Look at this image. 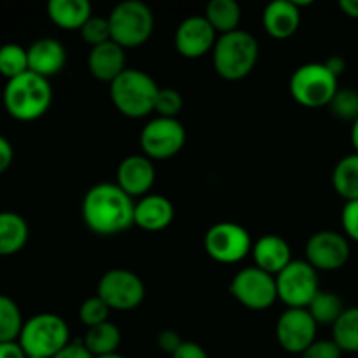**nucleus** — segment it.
Segmentation results:
<instances>
[{
  "mask_svg": "<svg viewBox=\"0 0 358 358\" xmlns=\"http://www.w3.org/2000/svg\"><path fill=\"white\" fill-rule=\"evenodd\" d=\"M80 213L87 229L100 236H114L135 226V201L110 182H100L86 192Z\"/></svg>",
  "mask_w": 358,
  "mask_h": 358,
  "instance_id": "obj_1",
  "label": "nucleus"
},
{
  "mask_svg": "<svg viewBox=\"0 0 358 358\" xmlns=\"http://www.w3.org/2000/svg\"><path fill=\"white\" fill-rule=\"evenodd\" d=\"M2 100L6 112L13 119L21 122L37 121L51 107L52 87L49 79L28 70L23 76L7 80Z\"/></svg>",
  "mask_w": 358,
  "mask_h": 358,
  "instance_id": "obj_2",
  "label": "nucleus"
},
{
  "mask_svg": "<svg viewBox=\"0 0 358 358\" xmlns=\"http://www.w3.org/2000/svg\"><path fill=\"white\" fill-rule=\"evenodd\" d=\"M213 69L226 80H241L255 69L259 59V42L245 30L217 37L212 51Z\"/></svg>",
  "mask_w": 358,
  "mask_h": 358,
  "instance_id": "obj_3",
  "label": "nucleus"
},
{
  "mask_svg": "<svg viewBox=\"0 0 358 358\" xmlns=\"http://www.w3.org/2000/svg\"><path fill=\"white\" fill-rule=\"evenodd\" d=\"M157 93L159 86L156 80L138 69H126L110 84L112 103L129 119H142L154 112Z\"/></svg>",
  "mask_w": 358,
  "mask_h": 358,
  "instance_id": "obj_4",
  "label": "nucleus"
},
{
  "mask_svg": "<svg viewBox=\"0 0 358 358\" xmlns=\"http://www.w3.org/2000/svg\"><path fill=\"white\" fill-rule=\"evenodd\" d=\"M17 343L27 357L52 358L70 343V329L58 315L38 313L24 322Z\"/></svg>",
  "mask_w": 358,
  "mask_h": 358,
  "instance_id": "obj_5",
  "label": "nucleus"
},
{
  "mask_svg": "<svg viewBox=\"0 0 358 358\" xmlns=\"http://www.w3.org/2000/svg\"><path fill=\"white\" fill-rule=\"evenodd\" d=\"M110 35L122 49H135L145 44L154 31V13L140 0L119 2L108 14Z\"/></svg>",
  "mask_w": 358,
  "mask_h": 358,
  "instance_id": "obj_6",
  "label": "nucleus"
},
{
  "mask_svg": "<svg viewBox=\"0 0 358 358\" xmlns=\"http://www.w3.org/2000/svg\"><path fill=\"white\" fill-rule=\"evenodd\" d=\"M338 80L339 77H336L325 63H304L290 76V94L303 107H329L339 91Z\"/></svg>",
  "mask_w": 358,
  "mask_h": 358,
  "instance_id": "obj_7",
  "label": "nucleus"
},
{
  "mask_svg": "<svg viewBox=\"0 0 358 358\" xmlns=\"http://www.w3.org/2000/svg\"><path fill=\"white\" fill-rule=\"evenodd\" d=\"M229 292L241 306L252 311H264L278 299L276 276L250 266L243 268L233 276Z\"/></svg>",
  "mask_w": 358,
  "mask_h": 358,
  "instance_id": "obj_8",
  "label": "nucleus"
},
{
  "mask_svg": "<svg viewBox=\"0 0 358 358\" xmlns=\"http://www.w3.org/2000/svg\"><path fill=\"white\" fill-rule=\"evenodd\" d=\"M185 128L178 119L154 117L140 131V147L150 161H164L177 156L185 145Z\"/></svg>",
  "mask_w": 358,
  "mask_h": 358,
  "instance_id": "obj_9",
  "label": "nucleus"
},
{
  "mask_svg": "<svg viewBox=\"0 0 358 358\" xmlns=\"http://www.w3.org/2000/svg\"><path fill=\"white\" fill-rule=\"evenodd\" d=\"M250 234L236 222H217L206 231L205 252L220 264H236L252 254Z\"/></svg>",
  "mask_w": 358,
  "mask_h": 358,
  "instance_id": "obj_10",
  "label": "nucleus"
},
{
  "mask_svg": "<svg viewBox=\"0 0 358 358\" xmlns=\"http://www.w3.org/2000/svg\"><path fill=\"white\" fill-rule=\"evenodd\" d=\"M278 299L289 308H308L320 292L318 271L308 261L294 259L280 275H276Z\"/></svg>",
  "mask_w": 358,
  "mask_h": 358,
  "instance_id": "obj_11",
  "label": "nucleus"
},
{
  "mask_svg": "<svg viewBox=\"0 0 358 358\" xmlns=\"http://www.w3.org/2000/svg\"><path fill=\"white\" fill-rule=\"evenodd\" d=\"M96 296L101 297L110 310L131 311L143 303L145 285L142 278L129 269L115 268L101 276Z\"/></svg>",
  "mask_w": 358,
  "mask_h": 358,
  "instance_id": "obj_12",
  "label": "nucleus"
},
{
  "mask_svg": "<svg viewBox=\"0 0 358 358\" xmlns=\"http://www.w3.org/2000/svg\"><path fill=\"white\" fill-rule=\"evenodd\" d=\"M317 329L306 308H287L276 324V339L285 352L301 355L317 341Z\"/></svg>",
  "mask_w": 358,
  "mask_h": 358,
  "instance_id": "obj_13",
  "label": "nucleus"
},
{
  "mask_svg": "<svg viewBox=\"0 0 358 358\" xmlns=\"http://www.w3.org/2000/svg\"><path fill=\"white\" fill-rule=\"evenodd\" d=\"M350 241L336 231H318L306 243V261L317 271H338L350 259Z\"/></svg>",
  "mask_w": 358,
  "mask_h": 358,
  "instance_id": "obj_14",
  "label": "nucleus"
},
{
  "mask_svg": "<svg viewBox=\"0 0 358 358\" xmlns=\"http://www.w3.org/2000/svg\"><path fill=\"white\" fill-rule=\"evenodd\" d=\"M217 37L219 35L205 16H189L175 30L173 44L180 56L187 59H198L206 52L213 51Z\"/></svg>",
  "mask_w": 358,
  "mask_h": 358,
  "instance_id": "obj_15",
  "label": "nucleus"
},
{
  "mask_svg": "<svg viewBox=\"0 0 358 358\" xmlns=\"http://www.w3.org/2000/svg\"><path fill=\"white\" fill-rule=\"evenodd\" d=\"M154 182H156L154 161L143 154H133L119 163L115 184L131 198H143L150 194Z\"/></svg>",
  "mask_w": 358,
  "mask_h": 358,
  "instance_id": "obj_16",
  "label": "nucleus"
},
{
  "mask_svg": "<svg viewBox=\"0 0 358 358\" xmlns=\"http://www.w3.org/2000/svg\"><path fill=\"white\" fill-rule=\"evenodd\" d=\"M28 70L37 76L49 79L58 76L66 65V49L59 41L52 37L37 38L27 49Z\"/></svg>",
  "mask_w": 358,
  "mask_h": 358,
  "instance_id": "obj_17",
  "label": "nucleus"
},
{
  "mask_svg": "<svg viewBox=\"0 0 358 358\" xmlns=\"http://www.w3.org/2000/svg\"><path fill=\"white\" fill-rule=\"evenodd\" d=\"M255 268L276 276L294 261L289 243L278 234H264L252 245Z\"/></svg>",
  "mask_w": 358,
  "mask_h": 358,
  "instance_id": "obj_18",
  "label": "nucleus"
},
{
  "mask_svg": "<svg viewBox=\"0 0 358 358\" xmlns=\"http://www.w3.org/2000/svg\"><path fill=\"white\" fill-rule=\"evenodd\" d=\"M87 70L96 80L112 84L126 70V49L114 41L91 48L87 55Z\"/></svg>",
  "mask_w": 358,
  "mask_h": 358,
  "instance_id": "obj_19",
  "label": "nucleus"
},
{
  "mask_svg": "<svg viewBox=\"0 0 358 358\" xmlns=\"http://www.w3.org/2000/svg\"><path fill=\"white\" fill-rule=\"evenodd\" d=\"M175 208L166 196L147 194L135 203V226L149 233H159L173 222Z\"/></svg>",
  "mask_w": 358,
  "mask_h": 358,
  "instance_id": "obj_20",
  "label": "nucleus"
},
{
  "mask_svg": "<svg viewBox=\"0 0 358 358\" xmlns=\"http://www.w3.org/2000/svg\"><path fill=\"white\" fill-rule=\"evenodd\" d=\"M262 24L269 37L285 41L292 37L301 24V9L292 0H275L262 10Z\"/></svg>",
  "mask_w": 358,
  "mask_h": 358,
  "instance_id": "obj_21",
  "label": "nucleus"
},
{
  "mask_svg": "<svg viewBox=\"0 0 358 358\" xmlns=\"http://www.w3.org/2000/svg\"><path fill=\"white\" fill-rule=\"evenodd\" d=\"M48 16L63 30H80L93 16V9L87 0H49Z\"/></svg>",
  "mask_w": 358,
  "mask_h": 358,
  "instance_id": "obj_22",
  "label": "nucleus"
},
{
  "mask_svg": "<svg viewBox=\"0 0 358 358\" xmlns=\"http://www.w3.org/2000/svg\"><path fill=\"white\" fill-rule=\"evenodd\" d=\"M30 229L20 213L0 212V257H9L23 250Z\"/></svg>",
  "mask_w": 358,
  "mask_h": 358,
  "instance_id": "obj_23",
  "label": "nucleus"
},
{
  "mask_svg": "<svg viewBox=\"0 0 358 358\" xmlns=\"http://www.w3.org/2000/svg\"><path fill=\"white\" fill-rule=\"evenodd\" d=\"M203 16L212 24L217 35L231 34V31L240 30L241 7L234 0H212L206 6Z\"/></svg>",
  "mask_w": 358,
  "mask_h": 358,
  "instance_id": "obj_24",
  "label": "nucleus"
},
{
  "mask_svg": "<svg viewBox=\"0 0 358 358\" xmlns=\"http://www.w3.org/2000/svg\"><path fill=\"white\" fill-rule=\"evenodd\" d=\"M83 343L94 358L112 355V353H117L119 345H121V331L112 322H105V324L87 329Z\"/></svg>",
  "mask_w": 358,
  "mask_h": 358,
  "instance_id": "obj_25",
  "label": "nucleus"
},
{
  "mask_svg": "<svg viewBox=\"0 0 358 358\" xmlns=\"http://www.w3.org/2000/svg\"><path fill=\"white\" fill-rule=\"evenodd\" d=\"M332 185L345 201L358 199V154H348L343 157L332 171Z\"/></svg>",
  "mask_w": 358,
  "mask_h": 358,
  "instance_id": "obj_26",
  "label": "nucleus"
},
{
  "mask_svg": "<svg viewBox=\"0 0 358 358\" xmlns=\"http://www.w3.org/2000/svg\"><path fill=\"white\" fill-rule=\"evenodd\" d=\"M332 341L343 353H358V306L346 308L332 325Z\"/></svg>",
  "mask_w": 358,
  "mask_h": 358,
  "instance_id": "obj_27",
  "label": "nucleus"
},
{
  "mask_svg": "<svg viewBox=\"0 0 358 358\" xmlns=\"http://www.w3.org/2000/svg\"><path fill=\"white\" fill-rule=\"evenodd\" d=\"M306 310L310 311V315L317 322V325H334L346 308L338 294L320 290L313 297V301H311Z\"/></svg>",
  "mask_w": 358,
  "mask_h": 358,
  "instance_id": "obj_28",
  "label": "nucleus"
},
{
  "mask_svg": "<svg viewBox=\"0 0 358 358\" xmlns=\"http://www.w3.org/2000/svg\"><path fill=\"white\" fill-rule=\"evenodd\" d=\"M24 322L17 304L10 297L0 294V343H13L20 339Z\"/></svg>",
  "mask_w": 358,
  "mask_h": 358,
  "instance_id": "obj_29",
  "label": "nucleus"
},
{
  "mask_svg": "<svg viewBox=\"0 0 358 358\" xmlns=\"http://www.w3.org/2000/svg\"><path fill=\"white\" fill-rule=\"evenodd\" d=\"M24 72H28L27 49L14 42L0 45V76L10 80L23 76Z\"/></svg>",
  "mask_w": 358,
  "mask_h": 358,
  "instance_id": "obj_30",
  "label": "nucleus"
},
{
  "mask_svg": "<svg viewBox=\"0 0 358 358\" xmlns=\"http://www.w3.org/2000/svg\"><path fill=\"white\" fill-rule=\"evenodd\" d=\"M332 115L341 121L355 122L358 119V91L339 90L332 101L329 103Z\"/></svg>",
  "mask_w": 358,
  "mask_h": 358,
  "instance_id": "obj_31",
  "label": "nucleus"
},
{
  "mask_svg": "<svg viewBox=\"0 0 358 358\" xmlns=\"http://www.w3.org/2000/svg\"><path fill=\"white\" fill-rule=\"evenodd\" d=\"M79 34L90 48H96V45L112 41L110 23H108V17L103 16H91L80 28Z\"/></svg>",
  "mask_w": 358,
  "mask_h": 358,
  "instance_id": "obj_32",
  "label": "nucleus"
},
{
  "mask_svg": "<svg viewBox=\"0 0 358 358\" xmlns=\"http://www.w3.org/2000/svg\"><path fill=\"white\" fill-rule=\"evenodd\" d=\"M110 308L105 304V301L101 297L93 296L87 297L79 308V318L87 329L94 327V325H100L108 322V315H110Z\"/></svg>",
  "mask_w": 358,
  "mask_h": 358,
  "instance_id": "obj_33",
  "label": "nucleus"
},
{
  "mask_svg": "<svg viewBox=\"0 0 358 358\" xmlns=\"http://www.w3.org/2000/svg\"><path fill=\"white\" fill-rule=\"evenodd\" d=\"M182 107H184V98H182L180 91L173 90V87H159L156 105H154V112L159 117L177 119Z\"/></svg>",
  "mask_w": 358,
  "mask_h": 358,
  "instance_id": "obj_34",
  "label": "nucleus"
},
{
  "mask_svg": "<svg viewBox=\"0 0 358 358\" xmlns=\"http://www.w3.org/2000/svg\"><path fill=\"white\" fill-rule=\"evenodd\" d=\"M341 224L345 236L358 243V199L345 203L341 212Z\"/></svg>",
  "mask_w": 358,
  "mask_h": 358,
  "instance_id": "obj_35",
  "label": "nucleus"
},
{
  "mask_svg": "<svg viewBox=\"0 0 358 358\" xmlns=\"http://www.w3.org/2000/svg\"><path fill=\"white\" fill-rule=\"evenodd\" d=\"M343 352L332 339H320L315 341L304 353H301V358H341Z\"/></svg>",
  "mask_w": 358,
  "mask_h": 358,
  "instance_id": "obj_36",
  "label": "nucleus"
},
{
  "mask_svg": "<svg viewBox=\"0 0 358 358\" xmlns=\"http://www.w3.org/2000/svg\"><path fill=\"white\" fill-rule=\"evenodd\" d=\"M182 338L178 332L171 331V329H166V331H161L159 336H157V346H159L161 352L168 353V355H173L178 350V346L182 345Z\"/></svg>",
  "mask_w": 358,
  "mask_h": 358,
  "instance_id": "obj_37",
  "label": "nucleus"
},
{
  "mask_svg": "<svg viewBox=\"0 0 358 358\" xmlns=\"http://www.w3.org/2000/svg\"><path fill=\"white\" fill-rule=\"evenodd\" d=\"M52 358H94L90 353V350L84 346V343L80 339H76V341H70L65 348L59 353H56Z\"/></svg>",
  "mask_w": 358,
  "mask_h": 358,
  "instance_id": "obj_38",
  "label": "nucleus"
},
{
  "mask_svg": "<svg viewBox=\"0 0 358 358\" xmlns=\"http://www.w3.org/2000/svg\"><path fill=\"white\" fill-rule=\"evenodd\" d=\"M171 358H208V355H206L205 348L199 346L198 343L184 341L178 346L177 352L171 355Z\"/></svg>",
  "mask_w": 358,
  "mask_h": 358,
  "instance_id": "obj_39",
  "label": "nucleus"
},
{
  "mask_svg": "<svg viewBox=\"0 0 358 358\" xmlns=\"http://www.w3.org/2000/svg\"><path fill=\"white\" fill-rule=\"evenodd\" d=\"M14 159V149L6 136L0 135V175L6 173Z\"/></svg>",
  "mask_w": 358,
  "mask_h": 358,
  "instance_id": "obj_40",
  "label": "nucleus"
},
{
  "mask_svg": "<svg viewBox=\"0 0 358 358\" xmlns=\"http://www.w3.org/2000/svg\"><path fill=\"white\" fill-rule=\"evenodd\" d=\"M0 358H27L20 343H0Z\"/></svg>",
  "mask_w": 358,
  "mask_h": 358,
  "instance_id": "obj_41",
  "label": "nucleus"
},
{
  "mask_svg": "<svg viewBox=\"0 0 358 358\" xmlns=\"http://www.w3.org/2000/svg\"><path fill=\"white\" fill-rule=\"evenodd\" d=\"M324 63H325V66H327V69L331 70V72L334 73L336 77L341 76V73L345 72V69H346V62H345V58H343V56H331V58L325 59Z\"/></svg>",
  "mask_w": 358,
  "mask_h": 358,
  "instance_id": "obj_42",
  "label": "nucleus"
},
{
  "mask_svg": "<svg viewBox=\"0 0 358 358\" xmlns=\"http://www.w3.org/2000/svg\"><path fill=\"white\" fill-rule=\"evenodd\" d=\"M343 13L352 20H358V0H341L339 2Z\"/></svg>",
  "mask_w": 358,
  "mask_h": 358,
  "instance_id": "obj_43",
  "label": "nucleus"
},
{
  "mask_svg": "<svg viewBox=\"0 0 358 358\" xmlns=\"http://www.w3.org/2000/svg\"><path fill=\"white\" fill-rule=\"evenodd\" d=\"M352 143L355 147V152L358 154V119L352 124Z\"/></svg>",
  "mask_w": 358,
  "mask_h": 358,
  "instance_id": "obj_44",
  "label": "nucleus"
},
{
  "mask_svg": "<svg viewBox=\"0 0 358 358\" xmlns=\"http://www.w3.org/2000/svg\"><path fill=\"white\" fill-rule=\"evenodd\" d=\"M98 358H124V357L119 355V353H112V355H105V357H98Z\"/></svg>",
  "mask_w": 358,
  "mask_h": 358,
  "instance_id": "obj_45",
  "label": "nucleus"
},
{
  "mask_svg": "<svg viewBox=\"0 0 358 358\" xmlns=\"http://www.w3.org/2000/svg\"><path fill=\"white\" fill-rule=\"evenodd\" d=\"M27 358H34V357H27Z\"/></svg>",
  "mask_w": 358,
  "mask_h": 358,
  "instance_id": "obj_46",
  "label": "nucleus"
}]
</instances>
